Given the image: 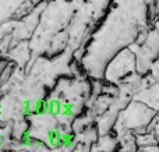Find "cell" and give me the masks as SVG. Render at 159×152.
Segmentation results:
<instances>
[{"label":"cell","instance_id":"1","mask_svg":"<svg viewBox=\"0 0 159 152\" xmlns=\"http://www.w3.org/2000/svg\"><path fill=\"white\" fill-rule=\"evenodd\" d=\"M149 24V8L144 0H110L80 61L89 70L105 66L116 52L131 45L141 31L148 29Z\"/></svg>","mask_w":159,"mask_h":152},{"label":"cell","instance_id":"2","mask_svg":"<svg viewBox=\"0 0 159 152\" xmlns=\"http://www.w3.org/2000/svg\"><path fill=\"white\" fill-rule=\"evenodd\" d=\"M105 78L109 84H119V80L135 71V56L129 46L116 52L107 60Z\"/></svg>","mask_w":159,"mask_h":152},{"label":"cell","instance_id":"3","mask_svg":"<svg viewBox=\"0 0 159 152\" xmlns=\"http://www.w3.org/2000/svg\"><path fill=\"white\" fill-rule=\"evenodd\" d=\"M25 0H0V22L13 18L17 8Z\"/></svg>","mask_w":159,"mask_h":152},{"label":"cell","instance_id":"4","mask_svg":"<svg viewBox=\"0 0 159 152\" xmlns=\"http://www.w3.org/2000/svg\"><path fill=\"white\" fill-rule=\"evenodd\" d=\"M141 152H158V147L157 145H151V147H149V145L147 147L145 145V147L141 148Z\"/></svg>","mask_w":159,"mask_h":152},{"label":"cell","instance_id":"5","mask_svg":"<svg viewBox=\"0 0 159 152\" xmlns=\"http://www.w3.org/2000/svg\"><path fill=\"white\" fill-rule=\"evenodd\" d=\"M147 3V6H157V2L158 0H144Z\"/></svg>","mask_w":159,"mask_h":152},{"label":"cell","instance_id":"6","mask_svg":"<svg viewBox=\"0 0 159 152\" xmlns=\"http://www.w3.org/2000/svg\"><path fill=\"white\" fill-rule=\"evenodd\" d=\"M30 2L32 3L34 6H36V4H39V3H42V2H43V0H30Z\"/></svg>","mask_w":159,"mask_h":152}]
</instances>
